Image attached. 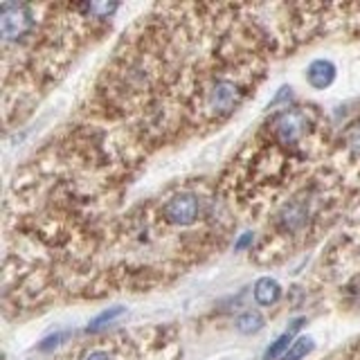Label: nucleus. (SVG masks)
Instances as JSON below:
<instances>
[{
    "label": "nucleus",
    "instance_id": "1",
    "mask_svg": "<svg viewBox=\"0 0 360 360\" xmlns=\"http://www.w3.org/2000/svg\"><path fill=\"white\" fill-rule=\"evenodd\" d=\"M34 18L27 5L22 3H3L0 5V34L5 41H18L32 30Z\"/></svg>",
    "mask_w": 360,
    "mask_h": 360
},
{
    "label": "nucleus",
    "instance_id": "2",
    "mask_svg": "<svg viewBox=\"0 0 360 360\" xmlns=\"http://www.w3.org/2000/svg\"><path fill=\"white\" fill-rule=\"evenodd\" d=\"M198 198L194 194H176L162 207V217L174 225H191L198 219Z\"/></svg>",
    "mask_w": 360,
    "mask_h": 360
},
{
    "label": "nucleus",
    "instance_id": "3",
    "mask_svg": "<svg viewBox=\"0 0 360 360\" xmlns=\"http://www.w3.org/2000/svg\"><path fill=\"white\" fill-rule=\"evenodd\" d=\"M239 99H241L239 88H236L232 82H228V79H219V82L212 86L210 95H207L210 108L217 110L219 115H223V112H230L232 108H236Z\"/></svg>",
    "mask_w": 360,
    "mask_h": 360
},
{
    "label": "nucleus",
    "instance_id": "4",
    "mask_svg": "<svg viewBox=\"0 0 360 360\" xmlns=\"http://www.w3.org/2000/svg\"><path fill=\"white\" fill-rule=\"evenodd\" d=\"M304 131H307V115L300 110H286L284 115L275 122V135H277V140L284 144L297 142L304 135Z\"/></svg>",
    "mask_w": 360,
    "mask_h": 360
},
{
    "label": "nucleus",
    "instance_id": "5",
    "mask_svg": "<svg viewBox=\"0 0 360 360\" xmlns=\"http://www.w3.org/2000/svg\"><path fill=\"white\" fill-rule=\"evenodd\" d=\"M307 79L313 88L324 90L326 86H331V82L335 79V65L329 59H315L307 68Z\"/></svg>",
    "mask_w": 360,
    "mask_h": 360
},
{
    "label": "nucleus",
    "instance_id": "6",
    "mask_svg": "<svg viewBox=\"0 0 360 360\" xmlns=\"http://www.w3.org/2000/svg\"><path fill=\"white\" fill-rule=\"evenodd\" d=\"M279 297H281V286H279L277 279H273V277L257 279V284H255L257 304H262V307H270V304H275Z\"/></svg>",
    "mask_w": 360,
    "mask_h": 360
},
{
    "label": "nucleus",
    "instance_id": "7",
    "mask_svg": "<svg viewBox=\"0 0 360 360\" xmlns=\"http://www.w3.org/2000/svg\"><path fill=\"white\" fill-rule=\"evenodd\" d=\"M281 225L286 230H300L304 223H307V207L300 205V202H292L284 212H281Z\"/></svg>",
    "mask_w": 360,
    "mask_h": 360
},
{
    "label": "nucleus",
    "instance_id": "8",
    "mask_svg": "<svg viewBox=\"0 0 360 360\" xmlns=\"http://www.w3.org/2000/svg\"><path fill=\"white\" fill-rule=\"evenodd\" d=\"M262 326H264V318H262V313H257V311H245L236 318V329L245 335L262 331Z\"/></svg>",
    "mask_w": 360,
    "mask_h": 360
},
{
    "label": "nucleus",
    "instance_id": "9",
    "mask_svg": "<svg viewBox=\"0 0 360 360\" xmlns=\"http://www.w3.org/2000/svg\"><path fill=\"white\" fill-rule=\"evenodd\" d=\"M127 313V309L124 307H112V309H108V311H104V313H99L97 318L88 324V333H97V331H101L104 326H108V324H112L117 318H122V315Z\"/></svg>",
    "mask_w": 360,
    "mask_h": 360
},
{
    "label": "nucleus",
    "instance_id": "10",
    "mask_svg": "<svg viewBox=\"0 0 360 360\" xmlns=\"http://www.w3.org/2000/svg\"><path fill=\"white\" fill-rule=\"evenodd\" d=\"M313 338H309V335H302V338H297L295 342L290 345V349L284 354V360H302L307 354H311L313 352Z\"/></svg>",
    "mask_w": 360,
    "mask_h": 360
},
{
    "label": "nucleus",
    "instance_id": "11",
    "mask_svg": "<svg viewBox=\"0 0 360 360\" xmlns=\"http://www.w3.org/2000/svg\"><path fill=\"white\" fill-rule=\"evenodd\" d=\"M290 345H292V333H290V331L281 333V335L277 338V340L266 349L264 360H275V358H279V356L284 358V354L290 349Z\"/></svg>",
    "mask_w": 360,
    "mask_h": 360
},
{
    "label": "nucleus",
    "instance_id": "12",
    "mask_svg": "<svg viewBox=\"0 0 360 360\" xmlns=\"http://www.w3.org/2000/svg\"><path fill=\"white\" fill-rule=\"evenodd\" d=\"M252 241H255V234H252V232H243V234L239 236V241L234 243V250H236V252H241V250H245L248 245H252Z\"/></svg>",
    "mask_w": 360,
    "mask_h": 360
},
{
    "label": "nucleus",
    "instance_id": "13",
    "mask_svg": "<svg viewBox=\"0 0 360 360\" xmlns=\"http://www.w3.org/2000/svg\"><path fill=\"white\" fill-rule=\"evenodd\" d=\"M290 90H292L290 86H284V88H279V93H277V97H275L273 101H270V104H268V108H270V106H277V104H279V101H288V99L292 97V93H290Z\"/></svg>",
    "mask_w": 360,
    "mask_h": 360
},
{
    "label": "nucleus",
    "instance_id": "14",
    "mask_svg": "<svg viewBox=\"0 0 360 360\" xmlns=\"http://www.w3.org/2000/svg\"><path fill=\"white\" fill-rule=\"evenodd\" d=\"M63 340V333H56V335H52V338H48V340H43V345H41V349L45 352V349H50V347H56Z\"/></svg>",
    "mask_w": 360,
    "mask_h": 360
},
{
    "label": "nucleus",
    "instance_id": "15",
    "mask_svg": "<svg viewBox=\"0 0 360 360\" xmlns=\"http://www.w3.org/2000/svg\"><path fill=\"white\" fill-rule=\"evenodd\" d=\"M86 360H110V356L106 352H93Z\"/></svg>",
    "mask_w": 360,
    "mask_h": 360
}]
</instances>
